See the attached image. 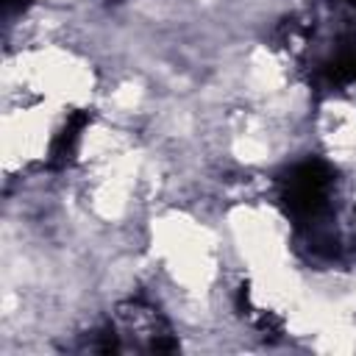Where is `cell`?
Returning a JSON list of instances; mask_svg holds the SVG:
<instances>
[{
    "mask_svg": "<svg viewBox=\"0 0 356 356\" xmlns=\"http://www.w3.org/2000/svg\"><path fill=\"white\" fill-rule=\"evenodd\" d=\"M236 306H239L242 312L250 306V292H248V286H239V292H236Z\"/></svg>",
    "mask_w": 356,
    "mask_h": 356,
    "instance_id": "4",
    "label": "cell"
},
{
    "mask_svg": "<svg viewBox=\"0 0 356 356\" xmlns=\"http://www.w3.org/2000/svg\"><path fill=\"white\" fill-rule=\"evenodd\" d=\"M348 3H353V6H356V0H348Z\"/></svg>",
    "mask_w": 356,
    "mask_h": 356,
    "instance_id": "7",
    "label": "cell"
},
{
    "mask_svg": "<svg viewBox=\"0 0 356 356\" xmlns=\"http://www.w3.org/2000/svg\"><path fill=\"white\" fill-rule=\"evenodd\" d=\"M97 350H103V353H111V350H117V337H114L111 331H106V337H103V342L97 345Z\"/></svg>",
    "mask_w": 356,
    "mask_h": 356,
    "instance_id": "3",
    "label": "cell"
},
{
    "mask_svg": "<svg viewBox=\"0 0 356 356\" xmlns=\"http://www.w3.org/2000/svg\"><path fill=\"white\" fill-rule=\"evenodd\" d=\"M325 75H328V81H334V83L356 81V42H350V44L325 67Z\"/></svg>",
    "mask_w": 356,
    "mask_h": 356,
    "instance_id": "2",
    "label": "cell"
},
{
    "mask_svg": "<svg viewBox=\"0 0 356 356\" xmlns=\"http://www.w3.org/2000/svg\"><path fill=\"white\" fill-rule=\"evenodd\" d=\"M89 122V111H75L67 117V125L58 131L56 142H53V150H50V167H64L72 153H75V145H78V136L81 131L86 128Z\"/></svg>",
    "mask_w": 356,
    "mask_h": 356,
    "instance_id": "1",
    "label": "cell"
},
{
    "mask_svg": "<svg viewBox=\"0 0 356 356\" xmlns=\"http://www.w3.org/2000/svg\"><path fill=\"white\" fill-rule=\"evenodd\" d=\"M175 348H178L175 339H156L153 342V350H175Z\"/></svg>",
    "mask_w": 356,
    "mask_h": 356,
    "instance_id": "5",
    "label": "cell"
},
{
    "mask_svg": "<svg viewBox=\"0 0 356 356\" xmlns=\"http://www.w3.org/2000/svg\"><path fill=\"white\" fill-rule=\"evenodd\" d=\"M22 0H6V6H19Z\"/></svg>",
    "mask_w": 356,
    "mask_h": 356,
    "instance_id": "6",
    "label": "cell"
}]
</instances>
